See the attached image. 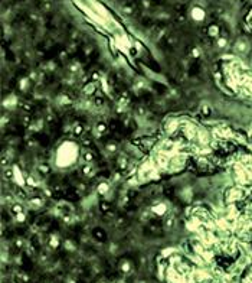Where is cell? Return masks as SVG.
Instances as JSON below:
<instances>
[{
	"label": "cell",
	"mask_w": 252,
	"mask_h": 283,
	"mask_svg": "<svg viewBox=\"0 0 252 283\" xmlns=\"http://www.w3.org/2000/svg\"><path fill=\"white\" fill-rule=\"evenodd\" d=\"M94 233H95V237L98 238V240H105V233H104L102 230L98 228V230H95Z\"/></svg>",
	"instance_id": "obj_1"
}]
</instances>
